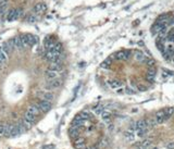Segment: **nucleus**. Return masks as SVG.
<instances>
[{
    "instance_id": "nucleus-2",
    "label": "nucleus",
    "mask_w": 174,
    "mask_h": 149,
    "mask_svg": "<svg viewBox=\"0 0 174 149\" xmlns=\"http://www.w3.org/2000/svg\"><path fill=\"white\" fill-rule=\"evenodd\" d=\"M112 58H114L115 60L118 61H126L130 58V50H122V51H119L115 52Z\"/></svg>"
},
{
    "instance_id": "nucleus-25",
    "label": "nucleus",
    "mask_w": 174,
    "mask_h": 149,
    "mask_svg": "<svg viewBox=\"0 0 174 149\" xmlns=\"http://www.w3.org/2000/svg\"><path fill=\"white\" fill-rule=\"evenodd\" d=\"M147 80L149 82H154V80H155V76H150V75H147Z\"/></svg>"
},
{
    "instance_id": "nucleus-11",
    "label": "nucleus",
    "mask_w": 174,
    "mask_h": 149,
    "mask_svg": "<svg viewBox=\"0 0 174 149\" xmlns=\"http://www.w3.org/2000/svg\"><path fill=\"white\" fill-rule=\"evenodd\" d=\"M45 76L48 78V80H55V78H58V76H59V72H57V71H52V70H49V69H47V71L45 72Z\"/></svg>"
},
{
    "instance_id": "nucleus-22",
    "label": "nucleus",
    "mask_w": 174,
    "mask_h": 149,
    "mask_svg": "<svg viewBox=\"0 0 174 149\" xmlns=\"http://www.w3.org/2000/svg\"><path fill=\"white\" fill-rule=\"evenodd\" d=\"M146 62H147L148 67H150V68H152V67L155 65V61H154V60H151V59H147V60H146Z\"/></svg>"
},
{
    "instance_id": "nucleus-27",
    "label": "nucleus",
    "mask_w": 174,
    "mask_h": 149,
    "mask_svg": "<svg viewBox=\"0 0 174 149\" xmlns=\"http://www.w3.org/2000/svg\"><path fill=\"white\" fill-rule=\"evenodd\" d=\"M0 65H1V63H0Z\"/></svg>"
},
{
    "instance_id": "nucleus-6",
    "label": "nucleus",
    "mask_w": 174,
    "mask_h": 149,
    "mask_svg": "<svg viewBox=\"0 0 174 149\" xmlns=\"http://www.w3.org/2000/svg\"><path fill=\"white\" fill-rule=\"evenodd\" d=\"M62 85V80L61 78H55V80H51L49 81V83L46 85V87L48 89H56V88H59V87Z\"/></svg>"
},
{
    "instance_id": "nucleus-10",
    "label": "nucleus",
    "mask_w": 174,
    "mask_h": 149,
    "mask_svg": "<svg viewBox=\"0 0 174 149\" xmlns=\"http://www.w3.org/2000/svg\"><path fill=\"white\" fill-rule=\"evenodd\" d=\"M27 113H31L33 115H36L38 117V114L40 113V109H39V107L38 105H31V106L27 108Z\"/></svg>"
},
{
    "instance_id": "nucleus-5",
    "label": "nucleus",
    "mask_w": 174,
    "mask_h": 149,
    "mask_svg": "<svg viewBox=\"0 0 174 149\" xmlns=\"http://www.w3.org/2000/svg\"><path fill=\"white\" fill-rule=\"evenodd\" d=\"M37 105L39 107V109H40V112H43V113H46V112L50 111L51 108H52L51 102L50 101H46V100H39Z\"/></svg>"
},
{
    "instance_id": "nucleus-3",
    "label": "nucleus",
    "mask_w": 174,
    "mask_h": 149,
    "mask_svg": "<svg viewBox=\"0 0 174 149\" xmlns=\"http://www.w3.org/2000/svg\"><path fill=\"white\" fill-rule=\"evenodd\" d=\"M22 38V42H23V45H24V47H31L33 46L34 44L37 42V39L35 36H33V35H30V34H26V35H23V36H21Z\"/></svg>"
},
{
    "instance_id": "nucleus-12",
    "label": "nucleus",
    "mask_w": 174,
    "mask_h": 149,
    "mask_svg": "<svg viewBox=\"0 0 174 149\" xmlns=\"http://www.w3.org/2000/svg\"><path fill=\"white\" fill-rule=\"evenodd\" d=\"M8 60H9V55L3 50L2 47H0V63L5 64V63L8 62Z\"/></svg>"
},
{
    "instance_id": "nucleus-26",
    "label": "nucleus",
    "mask_w": 174,
    "mask_h": 149,
    "mask_svg": "<svg viewBox=\"0 0 174 149\" xmlns=\"http://www.w3.org/2000/svg\"><path fill=\"white\" fill-rule=\"evenodd\" d=\"M170 61H171V62L172 63H174V55L172 57H171V59H170Z\"/></svg>"
},
{
    "instance_id": "nucleus-19",
    "label": "nucleus",
    "mask_w": 174,
    "mask_h": 149,
    "mask_svg": "<svg viewBox=\"0 0 174 149\" xmlns=\"http://www.w3.org/2000/svg\"><path fill=\"white\" fill-rule=\"evenodd\" d=\"M110 65H111V60H110V59H108V60H106V61H103L102 64H101L102 68H109Z\"/></svg>"
},
{
    "instance_id": "nucleus-16",
    "label": "nucleus",
    "mask_w": 174,
    "mask_h": 149,
    "mask_svg": "<svg viewBox=\"0 0 174 149\" xmlns=\"http://www.w3.org/2000/svg\"><path fill=\"white\" fill-rule=\"evenodd\" d=\"M8 127H9V124H6V123L0 124V136H7Z\"/></svg>"
},
{
    "instance_id": "nucleus-4",
    "label": "nucleus",
    "mask_w": 174,
    "mask_h": 149,
    "mask_svg": "<svg viewBox=\"0 0 174 149\" xmlns=\"http://www.w3.org/2000/svg\"><path fill=\"white\" fill-rule=\"evenodd\" d=\"M37 97L40 100H46V101H52L53 98H55V95L51 92H48V90H44V92H39L37 93Z\"/></svg>"
},
{
    "instance_id": "nucleus-24",
    "label": "nucleus",
    "mask_w": 174,
    "mask_h": 149,
    "mask_svg": "<svg viewBox=\"0 0 174 149\" xmlns=\"http://www.w3.org/2000/svg\"><path fill=\"white\" fill-rule=\"evenodd\" d=\"M22 13H23L22 9H16V19H19L20 16L22 15Z\"/></svg>"
},
{
    "instance_id": "nucleus-18",
    "label": "nucleus",
    "mask_w": 174,
    "mask_h": 149,
    "mask_svg": "<svg viewBox=\"0 0 174 149\" xmlns=\"http://www.w3.org/2000/svg\"><path fill=\"white\" fill-rule=\"evenodd\" d=\"M33 124H34V123L30 122L28 120H26L25 118L23 119V125L25 126V129H26V130H27V129H31L32 126H33Z\"/></svg>"
},
{
    "instance_id": "nucleus-17",
    "label": "nucleus",
    "mask_w": 174,
    "mask_h": 149,
    "mask_svg": "<svg viewBox=\"0 0 174 149\" xmlns=\"http://www.w3.org/2000/svg\"><path fill=\"white\" fill-rule=\"evenodd\" d=\"M26 120H28L30 122H32V123H35L36 122V120H37V117L36 115H33V114H31V113H25V117H24Z\"/></svg>"
},
{
    "instance_id": "nucleus-7",
    "label": "nucleus",
    "mask_w": 174,
    "mask_h": 149,
    "mask_svg": "<svg viewBox=\"0 0 174 149\" xmlns=\"http://www.w3.org/2000/svg\"><path fill=\"white\" fill-rule=\"evenodd\" d=\"M48 69H49V70H52V71H57V72L61 71V69H62V61H61V58H60L59 60L55 61V62H50Z\"/></svg>"
},
{
    "instance_id": "nucleus-14",
    "label": "nucleus",
    "mask_w": 174,
    "mask_h": 149,
    "mask_svg": "<svg viewBox=\"0 0 174 149\" xmlns=\"http://www.w3.org/2000/svg\"><path fill=\"white\" fill-rule=\"evenodd\" d=\"M7 20L8 21H14V20H16V10L15 9H12V10L9 11L8 15H7Z\"/></svg>"
},
{
    "instance_id": "nucleus-13",
    "label": "nucleus",
    "mask_w": 174,
    "mask_h": 149,
    "mask_svg": "<svg viewBox=\"0 0 174 149\" xmlns=\"http://www.w3.org/2000/svg\"><path fill=\"white\" fill-rule=\"evenodd\" d=\"M13 42H14V46H15V48L19 50H22L24 49V45H23V42H22V38L21 36H18V37L13 38Z\"/></svg>"
},
{
    "instance_id": "nucleus-9",
    "label": "nucleus",
    "mask_w": 174,
    "mask_h": 149,
    "mask_svg": "<svg viewBox=\"0 0 174 149\" xmlns=\"http://www.w3.org/2000/svg\"><path fill=\"white\" fill-rule=\"evenodd\" d=\"M107 83L112 89H119V88L122 87V82L119 81V80H109Z\"/></svg>"
},
{
    "instance_id": "nucleus-8",
    "label": "nucleus",
    "mask_w": 174,
    "mask_h": 149,
    "mask_svg": "<svg viewBox=\"0 0 174 149\" xmlns=\"http://www.w3.org/2000/svg\"><path fill=\"white\" fill-rule=\"evenodd\" d=\"M47 10V5L45 2H39L36 6L34 7L33 9V12L34 13H43Z\"/></svg>"
},
{
    "instance_id": "nucleus-15",
    "label": "nucleus",
    "mask_w": 174,
    "mask_h": 149,
    "mask_svg": "<svg viewBox=\"0 0 174 149\" xmlns=\"http://www.w3.org/2000/svg\"><path fill=\"white\" fill-rule=\"evenodd\" d=\"M135 59H137L140 62H146V60H147L146 56L144 55L143 52H140V51H136L135 52Z\"/></svg>"
},
{
    "instance_id": "nucleus-20",
    "label": "nucleus",
    "mask_w": 174,
    "mask_h": 149,
    "mask_svg": "<svg viewBox=\"0 0 174 149\" xmlns=\"http://www.w3.org/2000/svg\"><path fill=\"white\" fill-rule=\"evenodd\" d=\"M37 21V18L35 16V15H30L28 18H27V22L28 23H35Z\"/></svg>"
},
{
    "instance_id": "nucleus-23",
    "label": "nucleus",
    "mask_w": 174,
    "mask_h": 149,
    "mask_svg": "<svg viewBox=\"0 0 174 149\" xmlns=\"http://www.w3.org/2000/svg\"><path fill=\"white\" fill-rule=\"evenodd\" d=\"M167 149H174V143L173 142H170L167 144Z\"/></svg>"
},
{
    "instance_id": "nucleus-1",
    "label": "nucleus",
    "mask_w": 174,
    "mask_h": 149,
    "mask_svg": "<svg viewBox=\"0 0 174 149\" xmlns=\"http://www.w3.org/2000/svg\"><path fill=\"white\" fill-rule=\"evenodd\" d=\"M174 115V108L173 107H168V108H164L163 110H160L158 111L155 114V119L156 123L158 124H162L164 123L165 121H168L169 119H171V117Z\"/></svg>"
},
{
    "instance_id": "nucleus-21",
    "label": "nucleus",
    "mask_w": 174,
    "mask_h": 149,
    "mask_svg": "<svg viewBox=\"0 0 174 149\" xmlns=\"http://www.w3.org/2000/svg\"><path fill=\"white\" fill-rule=\"evenodd\" d=\"M147 75H150V76H155V75H156V70H155V68H154V67H152V68L148 69V73H147Z\"/></svg>"
}]
</instances>
